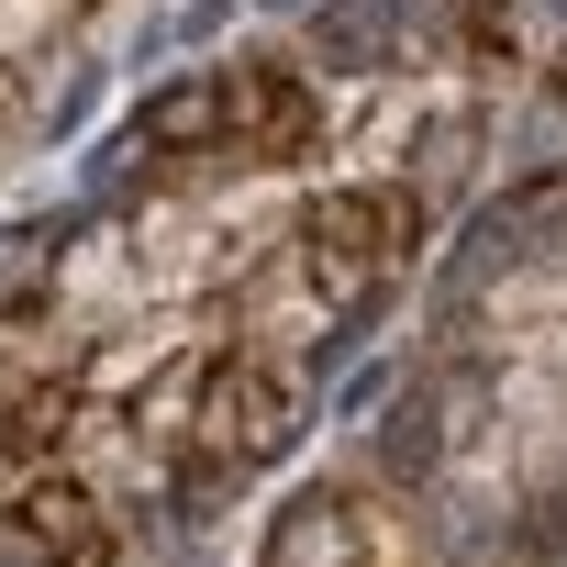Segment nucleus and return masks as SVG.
I'll use <instances>...</instances> for the list:
<instances>
[{
    "label": "nucleus",
    "mask_w": 567,
    "mask_h": 567,
    "mask_svg": "<svg viewBox=\"0 0 567 567\" xmlns=\"http://www.w3.org/2000/svg\"><path fill=\"white\" fill-rule=\"evenodd\" d=\"M390 23H401V0H334L323 12V68H368L390 45Z\"/></svg>",
    "instance_id": "obj_1"
},
{
    "label": "nucleus",
    "mask_w": 567,
    "mask_h": 567,
    "mask_svg": "<svg viewBox=\"0 0 567 567\" xmlns=\"http://www.w3.org/2000/svg\"><path fill=\"white\" fill-rule=\"evenodd\" d=\"M34 267H45V256H34V234H0V301L34 290Z\"/></svg>",
    "instance_id": "obj_2"
},
{
    "label": "nucleus",
    "mask_w": 567,
    "mask_h": 567,
    "mask_svg": "<svg viewBox=\"0 0 567 567\" xmlns=\"http://www.w3.org/2000/svg\"><path fill=\"white\" fill-rule=\"evenodd\" d=\"M223 23H234V0H189V12H178L167 34H189V45H200V34H223Z\"/></svg>",
    "instance_id": "obj_3"
},
{
    "label": "nucleus",
    "mask_w": 567,
    "mask_h": 567,
    "mask_svg": "<svg viewBox=\"0 0 567 567\" xmlns=\"http://www.w3.org/2000/svg\"><path fill=\"white\" fill-rule=\"evenodd\" d=\"M379 390H390V368H357V379L334 390V412H379Z\"/></svg>",
    "instance_id": "obj_4"
},
{
    "label": "nucleus",
    "mask_w": 567,
    "mask_h": 567,
    "mask_svg": "<svg viewBox=\"0 0 567 567\" xmlns=\"http://www.w3.org/2000/svg\"><path fill=\"white\" fill-rule=\"evenodd\" d=\"M267 12H323V0H267Z\"/></svg>",
    "instance_id": "obj_5"
}]
</instances>
